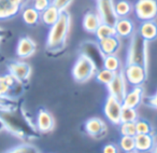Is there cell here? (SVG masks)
<instances>
[{
  "mask_svg": "<svg viewBox=\"0 0 157 153\" xmlns=\"http://www.w3.org/2000/svg\"><path fill=\"white\" fill-rule=\"evenodd\" d=\"M71 27V15L69 12H61L58 21L50 27L46 38V49L51 52H58L65 48Z\"/></svg>",
  "mask_w": 157,
  "mask_h": 153,
  "instance_id": "6da1fadb",
  "label": "cell"
},
{
  "mask_svg": "<svg viewBox=\"0 0 157 153\" xmlns=\"http://www.w3.org/2000/svg\"><path fill=\"white\" fill-rule=\"evenodd\" d=\"M97 66L95 61L85 53H82L78 56L73 67H72V78L78 83H84L96 76Z\"/></svg>",
  "mask_w": 157,
  "mask_h": 153,
  "instance_id": "7a4b0ae2",
  "label": "cell"
},
{
  "mask_svg": "<svg viewBox=\"0 0 157 153\" xmlns=\"http://www.w3.org/2000/svg\"><path fill=\"white\" fill-rule=\"evenodd\" d=\"M127 64H140L147 67V41L137 36L132 39L127 55Z\"/></svg>",
  "mask_w": 157,
  "mask_h": 153,
  "instance_id": "3957f363",
  "label": "cell"
},
{
  "mask_svg": "<svg viewBox=\"0 0 157 153\" xmlns=\"http://www.w3.org/2000/svg\"><path fill=\"white\" fill-rule=\"evenodd\" d=\"M133 11L142 22L154 21L157 18V0H137Z\"/></svg>",
  "mask_w": 157,
  "mask_h": 153,
  "instance_id": "277c9868",
  "label": "cell"
},
{
  "mask_svg": "<svg viewBox=\"0 0 157 153\" xmlns=\"http://www.w3.org/2000/svg\"><path fill=\"white\" fill-rule=\"evenodd\" d=\"M123 71L127 82L132 86L142 85L145 82L147 76L146 67L140 64H126V67Z\"/></svg>",
  "mask_w": 157,
  "mask_h": 153,
  "instance_id": "5b68a950",
  "label": "cell"
},
{
  "mask_svg": "<svg viewBox=\"0 0 157 153\" xmlns=\"http://www.w3.org/2000/svg\"><path fill=\"white\" fill-rule=\"evenodd\" d=\"M123 110V104L121 100L112 95H108L103 105V112L109 122L114 125L121 124V114Z\"/></svg>",
  "mask_w": 157,
  "mask_h": 153,
  "instance_id": "8992f818",
  "label": "cell"
},
{
  "mask_svg": "<svg viewBox=\"0 0 157 153\" xmlns=\"http://www.w3.org/2000/svg\"><path fill=\"white\" fill-rule=\"evenodd\" d=\"M127 80L125 78L124 71L121 70V71L116 72L114 79L111 81V83L108 84L107 88H108V93L109 95H112L115 98H117L118 100L123 101L127 91Z\"/></svg>",
  "mask_w": 157,
  "mask_h": 153,
  "instance_id": "52a82bcc",
  "label": "cell"
},
{
  "mask_svg": "<svg viewBox=\"0 0 157 153\" xmlns=\"http://www.w3.org/2000/svg\"><path fill=\"white\" fill-rule=\"evenodd\" d=\"M97 12L100 15L102 23L114 26L116 21L118 20L113 0H97Z\"/></svg>",
  "mask_w": 157,
  "mask_h": 153,
  "instance_id": "ba28073f",
  "label": "cell"
},
{
  "mask_svg": "<svg viewBox=\"0 0 157 153\" xmlns=\"http://www.w3.org/2000/svg\"><path fill=\"white\" fill-rule=\"evenodd\" d=\"M25 0H0V20L16 16L24 7Z\"/></svg>",
  "mask_w": 157,
  "mask_h": 153,
  "instance_id": "9c48e42d",
  "label": "cell"
},
{
  "mask_svg": "<svg viewBox=\"0 0 157 153\" xmlns=\"http://www.w3.org/2000/svg\"><path fill=\"white\" fill-rule=\"evenodd\" d=\"M36 50H37V44L35 40L28 36L20 38L16 44V55L22 59L31 57L36 53Z\"/></svg>",
  "mask_w": 157,
  "mask_h": 153,
  "instance_id": "30bf717a",
  "label": "cell"
},
{
  "mask_svg": "<svg viewBox=\"0 0 157 153\" xmlns=\"http://www.w3.org/2000/svg\"><path fill=\"white\" fill-rule=\"evenodd\" d=\"M9 72L12 73L18 81H27L31 76V67L25 61H12L8 66Z\"/></svg>",
  "mask_w": 157,
  "mask_h": 153,
  "instance_id": "8fae6325",
  "label": "cell"
},
{
  "mask_svg": "<svg viewBox=\"0 0 157 153\" xmlns=\"http://www.w3.org/2000/svg\"><path fill=\"white\" fill-rule=\"evenodd\" d=\"M37 128L41 133H48L52 131L55 127V120L53 116L45 109H40L36 119Z\"/></svg>",
  "mask_w": 157,
  "mask_h": 153,
  "instance_id": "7c38bea8",
  "label": "cell"
},
{
  "mask_svg": "<svg viewBox=\"0 0 157 153\" xmlns=\"http://www.w3.org/2000/svg\"><path fill=\"white\" fill-rule=\"evenodd\" d=\"M142 98H143V88H142V85L133 86L130 91L126 93L122 104L124 107L137 109L141 104Z\"/></svg>",
  "mask_w": 157,
  "mask_h": 153,
  "instance_id": "4fadbf2b",
  "label": "cell"
},
{
  "mask_svg": "<svg viewBox=\"0 0 157 153\" xmlns=\"http://www.w3.org/2000/svg\"><path fill=\"white\" fill-rule=\"evenodd\" d=\"M84 128L86 133L92 137H100L107 131V125L101 119L90 118L85 122Z\"/></svg>",
  "mask_w": 157,
  "mask_h": 153,
  "instance_id": "5bb4252c",
  "label": "cell"
},
{
  "mask_svg": "<svg viewBox=\"0 0 157 153\" xmlns=\"http://www.w3.org/2000/svg\"><path fill=\"white\" fill-rule=\"evenodd\" d=\"M99 49L100 52L105 55H110V54H116L121 46V40L118 38V36H112V37L105 38L102 40L98 41Z\"/></svg>",
  "mask_w": 157,
  "mask_h": 153,
  "instance_id": "9a60e30c",
  "label": "cell"
},
{
  "mask_svg": "<svg viewBox=\"0 0 157 153\" xmlns=\"http://www.w3.org/2000/svg\"><path fill=\"white\" fill-rule=\"evenodd\" d=\"M136 141V151L140 153L148 152L155 146V138L153 134H137L135 136Z\"/></svg>",
  "mask_w": 157,
  "mask_h": 153,
  "instance_id": "2e32d148",
  "label": "cell"
},
{
  "mask_svg": "<svg viewBox=\"0 0 157 153\" xmlns=\"http://www.w3.org/2000/svg\"><path fill=\"white\" fill-rule=\"evenodd\" d=\"M101 24H102V20H101L98 12L90 11L83 16V21H82L83 29L90 33H96V30Z\"/></svg>",
  "mask_w": 157,
  "mask_h": 153,
  "instance_id": "e0dca14e",
  "label": "cell"
},
{
  "mask_svg": "<svg viewBox=\"0 0 157 153\" xmlns=\"http://www.w3.org/2000/svg\"><path fill=\"white\" fill-rule=\"evenodd\" d=\"M114 27H115L118 37L123 38L130 37L133 35V31H135V24L128 18H120L116 21Z\"/></svg>",
  "mask_w": 157,
  "mask_h": 153,
  "instance_id": "ac0fdd59",
  "label": "cell"
},
{
  "mask_svg": "<svg viewBox=\"0 0 157 153\" xmlns=\"http://www.w3.org/2000/svg\"><path fill=\"white\" fill-rule=\"evenodd\" d=\"M139 35L145 41H153L157 38V24L154 21H144L140 25Z\"/></svg>",
  "mask_w": 157,
  "mask_h": 153,
  "instance_id": "d6986e66",
  "label": "cell"
},
{
  "mask_svg": "<svg viewBox=\"0 0 157 153\" xmlns=\"http://www.w3.org/2000/svg\"><path fill=\"white\" fill-rule=\"evenodd\" d=\"M60 13L61 12L55 6L51 5L48 9L44 10L43 12H41V22L48 27L53 26L58 21Z\"/></svg>",
  "mask_w": 157,
  "mask_h": 153,
  "instance_id": "ffe728a7",
  "label": "cell"
},
{
  "mask_svg": "<svg viewBox=\"0 0 157 153\" xmlns=\"http://www.w3.org/2000/svg\"><path fill=\"white\" fill-rule=\"evenodd\" d=\"M23 21L28 26H35L41 21V12L36 10L33 7H28L23 9L22 12Z\"/></svg>",
  "mask_w": 157,
  "mask_h": 153,
  "instance_id": "44dd1931",
  "label": "cell"
},
{
  "mask_svg": "<svg viewBox=\"0 0 157 153\" xmlns=\"http://www.w3.org/2000/svg\"><path fill=\"white\" fill-rule=\"evenodd\" d=\"M102 66L105 69L111 70L113 72L121 71V61L116 54H110L103 56Z\"/></svg>",
  "mask_w": 157,
  "mask_h": 153,
  "instance_id": "7402d4cb",
  "label": "cell"
},
{
  "mask_svg": "<svg viewBox=\"0 0 157 153\" xmlns=\"http://www.w3.org/2000/svg\"><path fill=\"white\" fill-rule=\"evenodd\" d=\"M95 36H96L97 40L99 41V40H102L108 37L117 36V33H116V29L113 25L107 24V23H102V24L98 27V29L96 30Z\"/></svg>",
  "mask_w": 157,
  "mask_h": 153,
  "instance_id": "603a6c76",
  "label": "cell"
},
{
  "mask_svg": "<svg viewBox=\"0 0 157 153\" xmlns=\"http://www.w3.org/2000/svg\"><path fill=\"white\" fill-rule=\"evenodd\" d=\"M115 12L117 18H127L132 12V6L127 0H118L115 3Z\"/></svg>",
  "mask_w": 157,
  "mask_h": 153,
  "instance_id": "cb8c5ba5",
  "label": "cell"
},
{
  "mask_svg": "<svg viewBox=\"0 0 157 153\" xmlns=\"http://www.w3.org/2000/svg\"><path fill=\"white\" fill-rule=\"evenodd\" d=\"M5 153H41L40 150L30 143H21L7 150Z\"/></svg>",
  "mask_w": 157,
  "mask_h": 153,
  "instance_id": "d4e9b609",
  "label": "cell"
},
{
  "mask_svg": "<svg viewBox=\"0 0 157 153\" xmlns=\"http://www.w3.org/2000/svg\"><path fill=\"white\" fill-rule=\"evenodd\" d=\"M116 72H113L111 70H108V69H100V70H97L96 72V80L101 84H105V85H108V84L111 83V81L114 79V76H115Z\"/></svg>",
  "mask_w": 157,
  "mask_h": 153,
  "instance_id": "484cf974",
  "label": "cell"
},
{
  "mask_svg": "<svg viewBox=\"0 0 157 153\" xmlns=\"http://www.w3.org/2000/svg\"><path fill=\"white\" fill-rule=\"evenodd\" d=\"M120 148L126 153L135 151L136 150L135 136H122L120 139Z\"/></svg>",
  "mask_w": 157,
  "mask_h": 153,
  "instance_id": "4316f807",
  "label": "cell"
},
{
  "mask_svg": "<svg viewBox=\"0 0 157 153\" xmlns=\"http://www.w3.org/2000/svg\"><path fill=\"white\" fill-rule=\"evenodd\" d=\"M138 112L135 108H128L123 106L122 114H121V123L123 122H136L138 120Z\"/></svg>",
  "mask_w": 157,
  "mask_h": 153,
  "instance_id": "83f0119b",
  "label": "cell"
},
{
  "mask_svg": "<svg viewBox=\"0 0 157 153\" xmlns=\"http://www.w3.org/2000/svg\"><path fill=\"white\" fill-rule=\"evenodd\" d=\"M120 131L122 136H136L137 126L136 122H123L120 124Z\"/></svg>",
  "mask_w": 157,
  "mask_h": 153,
  "instance_id": "f1b7e54d",
  "label": "cell"
},
{
  "mask_svg": "<svg viewBox=\"0 0 157 153\" xmlns=\"http://www.w3.org/2000/svg\"><path fill=\"white\" fill-rule=\"evenodd\" d=\"M136 126H137V134H153L152 126L146 121L138 119L136 121Z\"/></svg>",
  "mask_w": 157,
  "mask_h": 153,
  "instance_id": "f546056e",
  "label": "cell"
},
{
  "mask_svg": "<svg viewBox=\"0 0 157 153\" xmlns=\"http://www.w3.org/2000/svg\"><path fill=\"white\" fill-rule=\"evenodd\" d=\"M73 0H52V5L55 6L60 12H66Z\"/></svg>",
  "mask_w": 157,
  "mask_h": 153,
  "instance_id": "4dcf8cb0",
  "label": "cell"
},
{
  "mask_svg": "<svg viewBox=\"0 0 157 153\" xmlns=\"http://www.w3.org/2000/svg\"><path fill=\"white\" fill-rule=\"evenodd\" d=\"M51 5H52V0H33V7L39 12H43Z\"/></svg>",
  "mask_w": 157,
  "mask_h": 153,
  "instance_id": "1f68e13d",
  "label": "cell"
},
{
  "mask_svg": "<svg viewBox=\"0 0 157 153\" xmlns=\"http://www.w3.org/2000/svg\"><path fill=\"white\" fill-rule=\"evenodd\" d=\"M12 88L9 86V84L6 81L5 76H0V96H8L11 92Z\"/></svg>",
  "mask_w": 157,
  "mask_h": 153,
  "instance_id": "d6a6232c",
  "label": "cell"
},
{
  "mask_svg": "<svg viewBox=\"0 0 157 153\" xmlns=\"http://www.w3.org/2000/svg\"><path fill=\"white\" fill-rule=\"evenodd\" d=\"M5 79H6V81H7V83L9 84V86L11 88H13L14 86H15V84L17 83V82H20L17 79H16L15 76H13L12 73H10V72H8L7 74H5Z\"/></svg>",
  "mask_w": 157,
  "mask_h": 153,
  "instance_id": "836d02e7",
  "label": "cell"
},
{
  "mask_svg": "<svg viewBox=\"0 0 157 153\" xmlns=\"http://www.w3.org/2000/svg\"><path fill=\"white\" fill-rule=\"evenodd\" d=\"M102 153H118V148L114 143H108L103 147Z\"/></svg>",
  "mask_w": 157,
  "mask_h": 153,
  "instance_id": "e575fe53",
  "label": "cell"
},
{
  "mask_svg": "<svg viewBox=\"0 0 157 153\" xmlns=\"http://www.w3.org/2000/svg\"><path fill=\"white\" fill-rule=\"evenodd\" d=\"M147 105L157 109V92L147 99Z\"/></svg>",
  "mask_w": 157,
  "mask_h": 153,
  "instance_id": "d590c367",
  "label": "cell"
},
{
  "mask_svg": "<svg viewBox=\"0 0 157 153\" xmlns=\"http://www.w3.org/2000/svg\"><path fill=\"white\" fill-rule=\"evenodd\" d=\"M7 98L8 96H0V107L7 106Z\"/></svg>",
  "mask_w": 157,
  "mask_h": 153,
  "instance_id": "8d00e7d4",
  "label": "cell"
},
{
  "mask_svg": "<svg viewBox=\"0 0 157 153\" xmlns=\"http://www.w3.org/2000/svg\"><path fill=\"white\" fill-rule=\"evenodd\" d=\"M151 153H157V142L155 143V146L153 147L152 150H151Z\"/></svg>",
  "mask_w": 157,
  "mask_h": 153,
  "instance_id": "74e56055",
  "label": "cell"
},
{
  "mask_svg": "<svg viewBox=\"0 0 157 153\" xmlns=\"http://www.w3.org/2000/svg\"><path fill=\"white\" fill-rule=\"evenodd\" d=\"M129 153H140V152H138V151H132V152H129Z\"/></svg>",
  "mask_w": 157,
  "mask_h": 153,
  "instance_id": "f35d334b",
  "label": "cell"
}]
</instances>
